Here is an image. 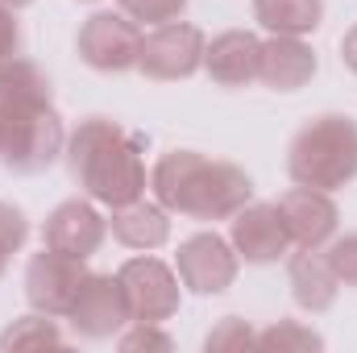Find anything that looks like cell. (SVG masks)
<instances>
[{"mask_svg":"<svg viewBox=\"0 0 357 353\" xmlns=\"http://www.w3.org/2000/svg\"><path fill=\"white\" fill-rule=\"evenodd\" d=\"M233 246L241 250L245 262H278L291 246L287 229H282V216L274 204H254V208H241L233 212Z\"/></svg>","mask_w":357,"mask_h":353,"instance_id":"14","label":"cell"},{"mask_svg":"<svg viewBox=\"0 0 357 353\" xmlns=\"http://www.w3.org/2000/svg\"><path fill=\"white\" fill-rule=\"evenodd\" d=\"M0 4H8V8H21V4H33V0H0Z\"/></svg>","mask_w":357,"mask_h":353,"instance_id":"28","label":"cell"},{"mask_svg":"<svg viewBox=\"0 0 357 353\" xmlns=\"http://www.w3.org/2000/svg\"><path fill=\"white\" fill-rule=\"evenodd\" d=\"M104 233H108V229H104V216H100L91 204H84V200H67V204H59V208L46 216V225H42V241H46V250L71 254V258H84V262L100 250Z\"/></svg>","mask_w":357,"mask_h":353,"instance_id":"12","label":"cell"},{"mask_svg":"<svg viewBox=\"0 0 357 353\" xmlns=\"http://www.w3.org/2000/svg\"><path fill=\"white\" fill-rule=\"evenodd\" d=\"M341 63H345V67L357 75V25L345 33V38H341Z\"/></svg>","mask_w":357,"mask_h":353,"instance_id":"27","label":"cell"},{"mask_svg":"<svg viewBox=\"0 0 357 353\" xmlns=\"http://www.w3.org/2000/svg\"><path fill=\"white\" fill-rule=\"evenodd\" d=\"M71 179L88 191L91 200L121 208L142 200L146 191V163H142V137L125 133L108 117H88L67 146Z\"/></svg>","mask_w":357,"mask_h":353,"instance_id":"1","label":"cell"},{"mask_svg":"<svg viewBox=\"0 0 357 353\" xmlns=\"http://www.w3.org/2000/svg\"><path fill=\"white\" fill-rule=\"evenodd\" d=\"M204 33L187 21H167L154 25V33H142V54H137V71L150 80H187L204 67Z\"/></svg>","mask_w":357,"mask_h":353,"instance_id":"5","label":"cell"},{"mask_svg":"<svg viewBox=\"0 0 357 353\" xmlns=\"http://www.w3.org/2000/svg\"><path fill=\"white\" fill-rule=\"evenodd\" d=\"M175 270L183 287H191L195 295H220L233 278H237V254L225 237L216 233H195L178 246Z\"/></svg>","mask_w":357,"mask_h":353,"instance_id":"9","label":"cell"},{"mask_svg":"<svg viewBox=\"0 0 357 353\" xmlns=\"http://www.w3.org/2000/svg\"><path fill=\"white\" fill-rule=\"evenodd\" d=\"M316 75V50L299 38H282L274 33L270 42H262V67L258 80L274 91H299L307 80Z\"/></svg>","mask_w":357,"mask_h":353,"instance_id":"15","label":"cell"},{"mask_svg":"<svg viewBox=\"0 0 357 353\" xmlns=\"http://www.w3.org/2000/svg\"><path fill=\"white\" fill-rule=\"evenodd\" d=\"M112 237L129 250H158L171 237V220H167L162 208H154L146 200H133V204H121L112 212Z\"/></svg>","mask_w":357,"mask_h":353,"instance_id":"17","label":"cell"},{"mask_svg":"<svg viewBox=\"0 0 357 353\" xmlns=\"http://www.w3.org/2000/svg\"><path fill=\"white\" fill-rule=\"evenodd\" d=\"M324 258H328V266H333L337 283L357 287V233H354V237H341V241H333V250H328Z\"/></svg>","mask_w":357,"mask_h":353,"instance_id":"22","label":"cell"},{"mask_svg":"<svg viewBox=\"0 0 357 353\" xmlns=\"http://www.w3.org/2000/svg\"><path fill=\"white\" fill-rule=\"evenodd\" d=\"M17 46H21V29H17V17L8 4H0V63L17 59Z\"/></svg>","mask_w":357,"mask_h":353,"instance_id":"25","label":"cell"},{"mask_svg":"<svg viewBox=\"0 0 357 353\" xmlns=\"http://www.w3.org/2000/svg\"><path fill=\"white\" fill-rule=\"evenodd\" d=\"M4 258H8V250H4V246H0V274H4Z\"/></svg>","mask_w":357,"mask_h":353,"instance_id":"29","label":"cell"},{"mask_svg":"<svg viewBox=\"0 0 357 353\" xmlns=\"http://www.w3.org/2000/svg\"><path fill=\"white\" fill-rule=\"evenodd\" d=\"M121 287L129 295V312L137 324H158L175 316L178 308V278L158 258H133L121 266Z\"/></svg>","mask_w":357,"mask_h":353,"instance_id":"8","label":"cell"},{"mask_svg":"<svg viewBox=\"0 0 357 353\" xmlns=\"http://www.w3.org/2000/svg\"><path fill=\"white\" fill-rule=\"evenodd\" d=\"M254 345H266V350H287V345H299V350H320V337L316 333H307V329H295L291 320H282V324H274L270 333H262Z\"/></svg>","mask_w":357,"mask_h":353,"instance_id":"21","label":"cell"},{"mask_svg":"<svg viewBox=\"0 0 357 353\" xmlns=\"http://www.w3.org/2000/svg\"><path fill=\"white\" fill-rule=\"evenodd\" d=\"M25 237H29L25 212H21V208H13V204H0V246L13 254V250H21V246H25Z\"/></svg>","mask_w":357,"mask_h":353,"instance_id":"23","label":"cell"},{"mask_svg":"<svg viewBox=\"0 0 357 353\" xmlns=\"http://www.w3.org/2000/svg\"><path fill=\"white\" fill-rule=\"evenodd\" d=\"M75 50L96 71H129L137 67V54H142V29L125 13H96L84 21Z\"/></svg>","mask_w":357,"mask_h":353,"instance_id":"6","label":"cell"},{"mask_svg":"<svg viewBox=\"0 0 357 353\" xmlns=\"http://www.w3.org/2000/svg\"><path fill=\"white\" fill-rule=\"evenodd\" d=\"M154 195L171 212L195 220H225L250 204L254 183L233 163H212L195 150H171L154 167Z\"/></svg>","mask_w":357,"mask_h":353,"instance_id":"2","label":"cell"},{"mask_svg":"<svg viewBox=\"0 0 357 353\" xmlns=\"http://www.w3.org/2000/svg\"><path fill=\"white\" fill-rule=\"evenodd\" d=\"M121 8H125V17H133L142 25H167V21H178L187 0H121Z\"/></svg>","mask_w":357,"mask_h":353,"instance_id":"20","label":"cell"},{"mask_svg":"<svg viewBox=\"0 0 357 353\" xmlns=\"http://www.w3.org/2000/svg\"><path fill=\"white\" fill-rule=\"evenodd\" d=\"M25 345H59V329L50 324V316H21L13 329H4L0 350H25Z\"/></svg>","mask_w":357,"mask_h":353,"instance_id":"19","label":"cell"},{"mask_svg":"<svg viewBox=\"0 0 357 353\" xmlns=\"http://www.w3.org/2000/svg\"><path fill=\"white\" fill-rule=\"evenodd\" d=\"M125 350H142V345H158V350H171V337H162V333H154V329H137V333H129L125 341H121Z\"/></svg>","mask_w":357,"mask_h":353,"instance_id":"26","label":"cell"},{"mask_svg":"<svg viewBox=\"0 0 357 353\" xmlns=\"http://www.w3.org/2000/svg\"><path fill=\"white\" fill-rule=\"evenodd\" d=\"M63 154V121L50 100H17L0 104V158L21 171L38 175Z\"/></svg>","mask_w":357,"mask_h":353,"instance_id":"4","label":"cell"},{"mask_svg":"<svg viewBox=\"0 0 357 353\" xmlns=\"http://www.w3.org/2000/svg\"><path fill=\"white\" fill-rule=\"evenodd\" d=\"M254 17L266 25L270 33L282 38H303L320 25L324 0H254Z\"/></svg>","mask_w":357,"mask_h":353,"instance_id":"18","label":"cell"},{"mask_svg":"<svg viewBox=\"0 0 357 353\" xmlns=\"http://www.w3.org/2000/svg\"><path fill=\"white\" fill-rule=\"evenodd\" d=\"M287 171L299 187L337 191L357 175V125L354 117H316L307 121L287 150Z\"/></svg>","mask_w":357,"mask_h":353,"instance_id":"3","label":"cell"},{"mask_svg":"<svg viewBox=\"0 0 357 353\" xmlns=\"http://www.w3.org/2000/svg\"><path fill=\"white\" fill-rule=\"evenodd\" d=\"M287 274H291V291H295V303H299V308H307V312H324V308H333L341 283H337V274H333V266H328L324 254L299 246V254L291 258Z\"/></svg>","mask_w":357,"mask_h":353,"instance_id":"16","label":"cell"},{"mask_svg":"<svg viewBox=\"0 0 357 353\" xmlns=\"http://www.w3.org/2000/svg\"><path fill=\"white\" fill-rule=\"evenodd\" d=\"M204 67L220 88H245L258 80L262 67V38L245 33V29H229L220 38H212V46L204 50Z\"/></svg>","mask_w":357,"mask_h":353,"instance_id":"13","label":"cell"},{"mask_svg":"<svg viewBox=\"0 0 357 353\" xmlns=\"http://www.w3.org/2000/svg\"><path fill=\"white\" fill-rule=\"evenodd\" d=\"M274 208H278V216H282L287 237H291L295 246H303V250H316V246H324V241L337 233V204H333L328 191H320V187H295V191H287Z\"/></svg>","mask_w":357,"mask_h":353,"instance_id":"10","label":"cell"},{"mask_svg":"<svg viewBox=\"0 0 357 353\" xmlns=\"http://www.w3.org/2000/svg\"><path fill=\"white\" fill-rule=\"evenodd\" d=\"M125 320H133L129 312V295L121 287V278L112 274H88L75 308H71V324L84 337H112Z\"/></svg>","mask_w":357,"mask_h":353,"instance_id":"11","label":"cell"},{"mask_svg":"<svg viewBox=\"0 0 357 353\" xmlns=\"http://www.w3.org/2000/svg\"><path fill=\"white\" fill-rule=\"evenodd\" d=\"M254 341H258V337L245 329V320H237V316H225V324H220V329L208 337V350H229V345H233V350H245V345H254Z\"/></svg>","mask_w":357,"mask_h":353,"instance_id":"24","label":"cell"},{"mask_svg":"<svg viewBox=\"0 0 357 353\" xmlns=\"http://www.w3.org/2000/svg\"><path fill=\"white\" fill-rule=\"evenodd\" d=\"M88 283V270L84 258H71V254H59V250H42L29 270H25V295L38 312L46 316H71L79 291Z\"/></svg>","mask_w":357,"mask_h":353,"instance_id":"7","label":"cell"}]
</instances>
